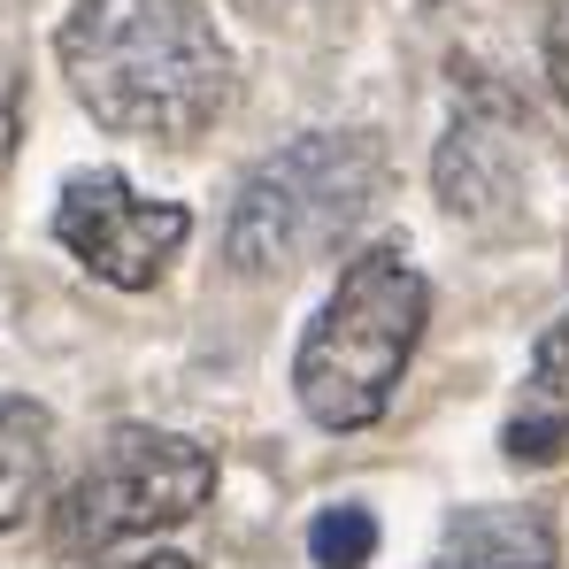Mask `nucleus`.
I'll return each mask as SVG.
<instances>
[{"instance_id": "f257e3e1", "label": "nucleus", "mask_w": 569, "mask_h": 569, "mask_svg": "<svg viewBox=\"0 0 569 569\" xmlns=\"http://www.w3.org/2000/svg\"><path fill=\"white\" fill-rule=\"evenodd\" d=\"M54 54L100 131L147 147H192L239 93V62L200 0H78Z\"/></svg>"}, {"instance_id": "f03ea898", "label": "nucleus", "mask_w": 569, "mask_h": 569, "mask_svg": "<svg viewBox=\"0 0 569 569\" xmlns=\"http://www.w3.org/2000/svg\"><path fill=\"white\" fill-rule=\"evenodd\" d=\"M431 323V284L400 247H362L331 300L316 308L300 355H292V392L308 423L323 431H370L392 408V385L408 370L416 339Z\"/></svg>"}, {"instance_id": "7ed1b4c3", "label": "nucleus", "mask_w": 569, "mask_h": 569, "mask_svg": "<svg viewBox=\"0 0 569 569\" xmlns=\"http://www.w3.org/2000/svg\"><path fill=\"white\" fill-rule=\"evenodd\" d=\"M385 192V147L378 131H308L247 170L231 192L223 262L239 278H284L316 254H331Z\"/></svg>"}, {"instance_id": "20e7f679", "label": "nucleus", "mask_w": 569, "mask_h": 569, "mask_svg": "<svg viewBox=\"0 0 569 569\" xmlns=\"http://www.w3.org/2000/svg\"><path fill=\"white\" fill-rule=\"evenodd\" d=\"M216 492V455L186 431H154V423H123L93 447V462L62 485L47 539L70 562L116 555L123 539H154L170 523H186Z\"/></svg>"}, {"instance_id": "39448f33", "label": "nucleus", "mask_w": 569, "mask_h": 569, "mask_svg": "<svg viewBox=\"0 0 569 569\" xmlns=\"http://www.w3.org/2000/svg\"><path fill=\"white\" fill-rule=\"evenodd\" d=\"M54 239L70 247V262H86V278L147 292V284H162V270L192 239V208L186 200H147L116 170H78L54 200Z\"/></svg>"}, {"instance_id": "423d86ee", "label": "nucleus", "mask_w": 569, "mask_h": 569, "mask_svg": "<svg viewBox=\"0 0 569 569\" xmlns=\"http://www.w3.org/2000/svg\"><path fill=\"white\" fill-rule=\"evenodd\" d=\"M562 539L539 508H462L439 539L431 569H555Z\"/></svg>"}, {"instance_id": "0eeeda50", "label": "nucleus", "mask_w": 569, "mask_h": 569, "mask_svg": "<svg viewBox=\"0 0 569 569\" xmlns=\"http://www.w3.org/2000/svg\"><path fill=\"white\" fill-rule=\"evenodd\" d=\"M516 154H523L516 131H492L485 116H462L455 139L439 147V192H447V208L462 223H492L516 200Z\"/></svg>"}, {"instance_id": "6e6552de", "label": "nucleus", "mask_w": 569, "mask_h": 569, "mask_svg": "<svg viewBox=\"0 0 569 569\" xmlns=\"http://www.w3.org/2000/svg\"><path fill=\"white\" fill-rule=\"evenodd\" d=\"M500 447H508L516 462H562L569 455V316L539 339L531 378L516 392V416H508Z\"/></svg>"}, {"instance_id": "1a4fd4ad", "label": "nucleus", "mask_w": 569, "mask_h": 569, "mask_svg": "<svg viewBox=\"0 0 569 569\" xmlns=\"http://www.w3.org/2000/svg\"><path fill=\"white\" fill-rule=\"evenodd\" d=\"M54 485V416L23 392H0V531L23 523Z\"/></svg>"}, {"instance_id": "9d476101", "label": "nucleus", "mask_w": 569, "mask_h": 569, "mask_svg": "<svg viewBox=\"0 0 569 569\" xmlns=\"http://www.w3.org/2000/svg\"><path fill=\"white\" fill-rule=\"evenodd\" d=\"M308 555H316V569H362L378 555V516L355 508V500L323 508V516L308 523Z\"/></svg>"}, {"instance_id": "9b49d317", "label": "nucleus", "mask_w": 569, "mask_h": 569, "mask_svg": "<svg viewBox=\"0 0 569 569\" xmlns=\"http://www.w3.org/2000/svg\"><path fill=\"white\" fill-rule=\"evenodd\" d=\"M16 131H23V78L16 62H0V162L16 154Z\"/></svg>"}, {"instance_id": "f8f14e48", "label": "nucleus", "mask_w": 569, "mask_h": 569, "mask_svg": "<svg viewBox=\"0 0 569 569\" xmlns=\"http://www.w3.org/2000/svg\"><path fill=\"white\" fill-rule=\"evenodd\" d=\"M547 78L569 100V0H555V23H547Z\"/></svg>"}, {"instance_id": "ddd939ff", "label": "nucleus", "mask_w": 569, "mask_h": 569, "mask_svg": "<svg viewBox=\"0 0 569 569\" xmlns=\"http://www.w3.org/2000/svg\"><path fill=\"white\" fill-rule=\"evenodd\" d=\"M108 569H200L192 555H139V562H108Z\"/></svg>"}]
</instances>
